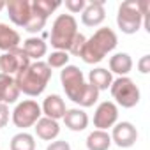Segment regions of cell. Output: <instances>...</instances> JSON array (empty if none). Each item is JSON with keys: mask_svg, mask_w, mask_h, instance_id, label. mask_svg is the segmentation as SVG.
Returning a JSON list of instances; mask_svg holds the SVG:
<instances>
[{"mask_svg": "<svg viewBox=\"0 0 150 150\" xmlns=\"http://www.w3.org/2000/svg\"><path fill=\"white\" fill-rule=\"evenodd\" d=\"M69 53L67 51H51V55L48 57L46 64L50 69H64L65 65H69Z\"/></svg>", "mask_w": 150, "mask_h": 150, "instance_id": "cb8c5ba5", "label": "cell"}, {"mask_svg": "<svg viewBox=\"0 0 150 150\" xmlns=\"http://www.w3.org/2000/svg\"><path fill=\"white\" fill-rule=\"evenodd\" d=\"M42 117V111H41V106L37 104V101L34 99H25L21 103L16 104V108L13 110L11 113V120L13 124L18 127V129H28V127H34L35 122Z\"/></svg>", "mask_w": 150, "mask_h": 150, "instance_id": "8992f818", "label": "cell"}, {"mask_svg": "<svg viewBox=\"0 0 150 150\" xmlns=\"http://www.w3.org/2000/svg\"><path fill=\"white\" fill-rule=\"evenodd\" d=\"M62 120H64L65 127L69 131H74V132H81V131H85L88 127V115L80 108L67 110Z\"/></svg>", "mask_w": 150, "mask_h": 150, "instance_id": "9a60e30c", "label": "cell"}, {"mask_svg": "<svg viewBox=\"0 0 150 150\" xmlns=\"http://www.w3.org/2000/svg\"><path fill=\"white\" fill-rule=\"evenodd\" d=\"M51 69L48 67L46 62L39 60V62H32L27 69L20 71L16 76H14V83L18 85L20 92L28 96V97H37L41 96L50 80H51Z\"/></svg>", "mask_w": 150, "mask_h": 150, "instance_id": "6da1fadb", "label": "cell"}, {"mask_svg": "<svg viewBox=\"0 0 150 150\" xmlns=\"http://www.w3.org/2000/svg\"><path fill=\"white\" fill-rule=\"evenodd\" d=\"M110 92H111V97L115 99V104L117 106H122V108H134L138 103H139V88L136 87V83L129 78V76H120L117 80H113L111 87H110Z\"/></svg>", "mask_w": 150, "mask_h": 150, "instance_id": "5b68a950", "label": "cell"}, {"mask_svg": "<svg viewBox=\"0 0 150 150\" xmlns=\"http://www.w3.org/2000/svg\"><path fill=\"white\" fill-rule=\"evenodd\" d=\"M60 83L65 90L67 99H71L72 103H76L78 97L81 96L83 88H85V76L80 67L76 65H65L60 71Z\"/></svg>", "mask_w": 150, "mask_h": 150, "instance_id": "52a82bcc", "label": "cell"}, {"mask_svg": "<svg viewBox=\"0 0 150 150\" xmlns=\"http://www.w3.org/2000/svg\"><path fill=\"white\" fill-rule=\"evenodd\" d=\"M138 71L141 74H148L150 72V55H143L138 60Z\"/></svg>", "mask_w": 150, "mask_h": 150, "instance_id": "1f68e13d", "label": "cell"}, {"mask_svg": "<svg viewBox=\"0 0 150 150\" xmlns=\"http://www.w3.org/2000/svg\"><path fill=\"white\" fill-rule=\"evenodd\" d=\"M13 81H14L13 76H7V74L0 72V103H4V96H6V92H7V88Z\"/></svg>", "mask_w": 150, "mask_h": 150, "instance_id": "f1b7e54d", "label": "cell"}, {"mask_svg": "<svg viewBox=\"0 0 150 150\" xmlns=\"http://www.w3.org/2000/svg\"><path fill=\"white\" fill-rule=\"evenodd\" d=\"M118 120V106L113 101H103L94 113V127L99 131H108Z\"/></svg>", "mask_w": 150, "mask_h": 150, "instance_id": "9c48e42d", "label": "cell"}, {"mask_svg": "<svg viewBox=\"0 0 150 150\" xmlns=\"http://www.w3.org/2000/svg\"><path fill=\"white\" fill-rule=\"evenodd\" d=\"M85 41H87V37H85L83 34H80V32H78L76 35H74V39H72V42H71V46H69L67 53H71V55H74V57H80V53H81V50H83Z\"/></svg>", "mask_w": 150, "mask_h": 150, "instance_id": "484cf974", "label": "cell"}, {"mask_svg": "<svg viewBox=\"0 0 150 150\" xmlns=\"http://www.w3.org/2000/svg\"><path fill=\"white\" fill-rule=\"evenodd\" d=\"M76 34H78L76 18L72 14H58L51 25L50 42L57 51H67Z\"/></svg>", "mask_w": 150, "mask_h": 150, "instance_id": "277c9868", "label": "cell"}, {"mask_svg": "<svg viewBox=\"0 0 150 150\" xmlns=\"http://www.w3.org/2000/svg\"><path fill=\"white\" fill-rule=\"evenodd\" d=\"M41 111H42L44 117H48V118L58 122L60 118H64V115H65V111H67L65 101H64L58 94H51V96H48V97L44 99V103H42V106H41Z\"/></svg>", "mask_w": 150, "mask_h": 150, "instance_id": "4fadbf2b", "label": "cell"}, {"mask_svg": "<svg viewBox=\"0 0 150 150\" xmlns=\"http://www.w3.org/2000/svg\"><path fill=\"white\" fill-rule=\"evenodd\" d=\"M46 150H71V145L65 139H55L46 146Z\"/></svg>", "mask_w": 150, "mask_h": 150, "instance_id": "4dcf8cb0", "label": "cell"}, {"mask_svg": "<svg viewBox=\"0 0 150 150\" xmlns=\"http://www.w3.org/2000/svg\"><path fill=\"white\" fill-rule=\"evenodd\" d=\"M6 9H7L9 20L16 27H21V28L27 25L32 14V7L28 0H9V2H6Z\"/></svg>", "mask_w": 150, "mask_h": 150, "instance_id": "8fae6325", "label": "cell"}, {"mask_svg": "<svg viewBox=\"0 0 150 150\" xmlns=\"http://www.w3.org/2000/svg\"><path fill=\"white\" fill-rule=\"evenodd\" d=\"M97 101H99V90H97V88H94L92 85L85 83V88H83L81 96L78 97L76 104H80L81 108H90V106H94Z\"/></svg>", "mask_w": 150, "mask_h": 150, "instance_id": "7402d4cb", "label": "cell"}, {"mask_svg": "<svg viewBox=\"0 0 150 150\" xmlns=\"http://www.w3.org/2000/svg\"><path fill=\"white\" fill-rule=\"evenodd\" d=\"M32 6V11L39 13L41 16L44 18H50V14H53L58 7H60V2H50V0H34L30 2Z\"/></svg>", "mask_w": 150, "mask_h": 150, "instance_id": "603a6c76", "label": "cell"}, {"mask_svg": "<svg viewBox=\"0 0 150 150\" xmlns=\"http://www.w3.org/2000/svg\"><path fill=\"white\" fill-rule=\"evenodd\" d=\"M150 2L148 0H127L118 6L117 13V25L122 34L132 35L143 25V16L148 14Z\"/></svg>", "mask_w": 150, "mask_h": 150, "instance_id": "3957f363", "label": "cell"}, {"mask_svg": "<svg viewBox=\"0 0 150 150\" xmlns=\"http://www.w3.org/2000/svg\"><path fill=\"white\" fill-rule=\"evenodd\" d=\"M106 20V11H104V2L103 0H92L88 2L81 13V23L85 27H99Z\"/></svg>", "mask_w": 150, "mask_h": 150, "instance_id": "7c38bea8", "label": "cell"}, {"mask_svg": "<svg viewBox=\"0 0 150 150\" xmlns=\"http://www.w3.org/2000/svg\"><path fill=\"white\" fill-rule=\"evenodd\" d=\"M20 88H18V85L13 81L11 85H9V88H7V92H6V96H4V104H14L18 99H20Z\"/></svg>", "mask_w": 150, "mask_h": 150, "instance_id": "4316f807", "label": "cell"}, {"mask_svg": "<svg viewBox=\"0 0 150 150\" xmlns=\"http://www.w3.org/2000/svg\"><path fill=\"white\" fill-rule=\"evenodd\" d=\"M132 71V58L129 53H115L110 57V72H115L120 76H127Z\"/></svg>", "mask_w": 150, "mask_h": 150, "instance_id": "d6986e66", "label": "cell"}, {"mask_svg": "<svg viewBox=\"0 0 150 150\" xmlns=\"http://www.w3.org/2000/svg\"><path fill=\"white\" fill-rule=\"evenodd\" d=\"M11 150H35V138L30 132H18L11 139Z\"/></svg>", "mask_w": 150, "mask_h": 150, "instance_id": "44dd1931", "label": "cell"}, {"mask_svg": "<svg viewBox=\"0 0 150 150\" xmlns=\"http://www.w3.org/2000/svg\"><path fill=\"white\" fill-rule=\"evenodd\" d=\"M9 118H11V111H9V106L0 103V129L6 127L9 124Z\"/></svg>", "mask_w": 150, "mask_h": 150, "instance_id": "f546056e", "label": "cell"}, {"mask_svg": "<svg viewBox=\"0 0 150 150\" xmlns=\"http://www.w3.org/2000/svg\"><path fill=\"white\" fill-rule=\"evenodd\" d=\"M32 64V60L27 57L23 48H14L11 51H6L0 55V72L7 74V76H16L23 69H27Z\"/></svg>", "mask_w": 150, "mask_h": 150, "instance_id": "ba28073f", "label": "cell"}, {"mask_svg": "<svg viewBox=\"0 0 150 150\" xmlns=\"http://www.w3.org/2000/svg\"><path fill=\"white\" fill-rule=\"evenodd\" d=\"M87 148L88 150H108L111 146V136L106 132V131H92L88 136H87Z\"/></svg>", "mask_w": 150, "mask_h": 150, "instance_id": "ffe728a7", "label": "cell"}, {"mask_svg": "<svg viewBox=\"0 0 150 150\" xmlns=\"http://www.w3.org/2000/svg\"><path fill=\"white\" fill-rule=\"evenodd\" d=\"M118 44L117 34L110 27H101L94 32L92 37H88L83 44V50L80 53V58L85 64H99L104 60V57L113 51Z\"/></svg>", "mask_w": 150, "mask_h": 150, "instance_id": "7a4b0ae2", "label": "cell"}, {"mask_svg": "<svg viewBox=\"0 0 150 150\" xmlns=\"http://www.w3.org/2000/svg\"><path fill=\"white\" fill-rule=\"evenodd\" d=\"M113 83V76L111 72L104 67H96L88 72V85H92L94 88H97L99 92L108 90Z\"/></svg>", "mask_w": 150, "mask_h": 150, "instance_id": "e0dca14e", "label": "cell"}, {"mask_svg": "<svg viewBox=\"0 0 150 150\" xmlns=\"http://www.w3.org/2000/svg\"><path fill=\"white\" fill-rule=\"evenodd\" d=\"M30 7H32V6H30ZM46 21H48V18H44V16H41L39 13L32 11V14H30V20L27 21V25H25L23 28H25L28 34H37V32H41V30L44 28Z\"/></svg>", "mask_w": 150, "mask_h": 150, "instance_id": "d4e9b609", "label": "cell"}, {"mask_svg": "<svg viewBox=\"0 0 150 150\" xmlns=\"http://www.w3.org/2000/svg\"><path fill=\"white\" fill-rule=\"evenodd\" d=\"M20 42H21V35L18 34V30L11 28L6 23H0V50L4 53L11 51L14 48H20Z\"/></svg>", "mask_w": 150, "mask_h": 150, "instance_id": "2e32d148", "label": "cell"}, {"mask_svg": "<svg viewBox=\"0 0 150 150\" xmlns=\"http://www.w3.org/2000/svg\"><path fill=\"white\" fill-rule=\"evenodd\" d=\"M23 51L27 53V57L30 60L39 62L46 53H48V44L44 39L41 37H28L23 41Z\"/></svg>", "mask_w": 150, "mask_h": 150, "instance_id": "ac0fdd59", "label": "cell"}, {"mask_svg": "<svg viewBox=\"0 0 150 150\" xmlns=\"http://www.w3.org/2000/svg\"><path fill=\"white\" fill-rule=\"evenodd\" d=\"M34 129H35L37 138L42 139V141H55V139L58 138V134H60V125H58V122H57V120H51V118H48V117H41V118L35 122Z\"/></svg>", "mask_w": 150, "mask_h": 150, "instance_id": "5bb4252c", "label": "cell"}, {"mask_svg": "<svg viewBox=\"0 0 150 150\" xmlns=\"http://www.w3.org/2000/svg\"><path fill=\"white\" fill-rule=\"evenodd\" d=\"M65 9L71 13V14H76V13H83L87 2L85 0H65Z\"/></svg>", "mask_w": 150, "mask_h": 150, "instance_id": "83f0119b", "label": "cell"}, {"mask_svg": "<svg viewBox=\"0 0 150 150\" xmlns=\"http://www.w3.org/2000/svg\"><path fill=\"white\" fill-rule=\"evenodd\" d=\"M111 143L120 148H131L138 141V129L131 122H117L111 127Z\"/></svg>", "mask_w": 150, "mask_h": 150, "instance_id": "30bf717a", "label": "cell"}, {"mask_svg": "<svg viewBox=\"0 0 150 150\" xmlns=\"http://www.w3.org/2000/svg\"><path fill=\"white\" fill-rule=\"evenodd\" d=\"M6 9V2H4V0H0V11H4Z\"/></svg>", "mask_w": 150, "mask_h": 150, "instance_id": "d6a6232c", "label": "cell"}]
</instances>
